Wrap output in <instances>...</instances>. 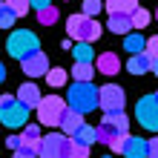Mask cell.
<instances>
[{
  "instance_id": "1",
  "label": "cell",
  "mask_w": 158,
  "mask_h": 158,
  "mask_svg": "<svg viewBox=\"0 0 158 158\" xmlns=\"http://www.w3.org/2000/svg\"><path fill=\"white\" fill-rule=\"evenodd\" d=\"M66 32H69V38L72 40H78V43H95L101 35H104V26H101L95 17H83V15H72L66 17Z\"/></svg>"
},
{
  "instance_id": "2",
  "label": "cell",
  "mask_w": 158,
  "mask_h": 158,
  "mask_svg": "<svg viewBox=\"0 0 158 158\" xmlns=\"http://www.w3.org/2000/svg\"><path fill=\"white\" fill-rule=\"evenodd\" d=\"M98 106V86L95 83H72L69 86V109L86 115Z\"/></svg>"
},
{
  "instance_id": "3",
  "label": "cell",
  "mask_w": 158,
  "mask_h": 158,
  "mask_svg": "<svg viewBox=\"0 0 158 158\" xmlns=\"http://www.w3.org/2000/svg\"><path fill=\"white\" fill-rule=\"evenodd\" d=\"M6 52L12 55L15 60H26L29 55L40 52V43H38V38H35V32L20 29V32H12V35H9V40H6Z\"/></svg>"
},
{
  "instance_id": "4",
  "label": "cell",
  "mask_w": 158,
  "mask_h": 158,
  "mask_svg": "<svg viewBox=\"0 0 158 158\" xmlns=\"http://www.w3.org/2000/svg\"><path fill=\"white\" fill-rule=\"evenodd\" d=\"M35 109H38V121L43 127H58L63 109H66V101L60 95H46V98H40V104Z\"/></svg>"
},
{
  "instance_id": "5",
  "label": "cell",
  "mask_w": 158,
  "mask_h": 158,
  "mask_svg": "<svg viewBox=\"0 0 158 158\" xmlns=\"http://www.w3.org/2000/svg\"><path fill=\"white\" fill-rule=\"evenodd\" d=\"M69 144H72V138L60 135V132L43 135L40 147H38V158H66L69 155Z\"/></svg>"
},
{
  "instance_id": "6",
  "label": "cell",
  "mask_w": 158,
  "mask_h": 158,
  "mask_svg": "<svg viewBox=\"0 0 158 158\" xmlns=\"http://www.w3.org/2000/svg\"><path fill=\"white\" fill-rule=\"evenodd\" d=\"M124 104H127V95H124V89L118 83H106V86L98 89V106L106 115L109 112H124Z\"/></svg>"
},
{
  "instance_id": "7",
  "label": "cell",
  "mask_w": 158,
  "mask_h": 158,
  "mask_svg": "<svg viewBox=\"0 0 158 158\" xmlns=\"http://www.w3.org/2000/svg\"><path fill=\"white\" fill-rule=\"evenodd\" d=\"M135 118H138V124H141L144 129L155 132L158 129V98L155 95H144L135 104Z\"/></svg>"
},
{
  "instance_id": "8",
  "label": "cell",
  "mask_w": 158,
  "mask_h": 158,
  "mask_svg": "<svg viewBox=\"0 0 158 158\" xmlns=\"http://www.w3.org/2000/svg\"><path fill=\"white\" fill-rule=\"evenodd\" d=\"M26 121H29V109H26L23 104L12 101V104L0 106V124H3V127L17 129V127H26Z\"/></svg>"
},
{
  "instance_id": "9",
  "label": "cell",
  "mask_w": 158,
  "mask_h": 158,
  "mask_svg": "<svg viewBox=\"0 0 158 158\" xmlns=\"http://www.w3.org/2000/svg\"><path fill=\"white\" fill-rule=\"evenodd\" d=\"M20 66H23V72L29 78H43L46 72H49L52 66H49V58H46L43 52H35V55H29L26 60H20Z\"/></svg>"
},
{
  "instance_id": "10",
  "label": "cell",
  "mask_w": 158,
  "mask_h": 158,
  "mask_svg": "<svg viewBox=\"0 0 158 158\" xmlns=\"http://www.w3.org/2000/svg\"><path fill=\"white\" fill-rule=\"evenodd\" d=\"M121 155H124V158H147V138L124 135V144H121Z\"/></svg>"
},
{
  "instance_id": "11",
  "label": "cell",
  "mask_w": 158,
  "mask_h": 158,
  "mask_svg": "<svg viewBox=\"0 0 158 158\" xmlns=\"http://www.w3.org/2000/svg\"><path fill=\"white\" fill-rule=\"evenodd\" d=\"M92 66H95V72L112 78V75H118V69H121V58H118L115 52H104V55H98V58H95Z\"/></svg>"
},
{
  "instance_id": "12",
  "label": "cell",
  "mask_w": 158,
  "mask_h": 158,
  "mask_svg": "<svg viewBox=\"0 0 158 158\" xmlns=\"http://www.w3.org/2000/svg\"><path fill=\"white\" fill-rule=\"evenodd\" d=\"M83 124H86V121H83V115L72 112V109H63V115H60V121H58V127L63 129L60 135H66V138H72V135H75Z\"/></svg>"
},
{
  "instance_id": "13",
  "label": "cell",
  "mask_w": 158,
  "mask_h": 158,
  "mask_svg": "<svg viewBox=\"0 0 158 158\" xmlns=\"http://www.w3.org/2000/svg\"><path fill=\"white\" fill-rule=\"evenodd\" d=\"M40 98L43 95H40V89L35 86V83H23V86L17 89V98L15 101H17V104H23L26 109H35V106L40 104Z\"/></svg>"
},
{
  "instance_id": "14",
  "label": "cell",
  "mask_w": 158,
  "mask_h": 158,
  "mask_svg": "<svg viewBox=\"0 0 158 158\" xmlns=\"http://www.w3.org/2000/svg\"><path fill=\"white\" fill-rule=\"evenodd\" d=\"M104 9H106L109 15H127V17H129V15L138 9V0H106Z\"/></svg>"
},
{
  "instance_id": "15",
  "label": "cell",
  "mask_w": 158,
  "mask_h": 158,
  "mask_svg": "<svg viewBox=\"0 0 158 158\" xmlns=\"http://www.w3.org/2000/svg\"><path fill=\"white\" fill-rule=\"evenodd\" d=\"M69 75L75 78V83H92V78H95V66H92V63H75V66L69 69Z\"/></svg>"
},
{
  "instance_id": "16",
  "label": "cell",
  "mask_w": 158,
  "mask_h": 158,
  "mask_svg": "<svg viewBox=\"0 0 158 158\" xmlns=\"http://www.w3.org/2000/svg\"><path fill=\"white\" fill-rule=\"evenodd\" d=\"M104 121L115 129L118 135H129V118L124 112H109V115H104Z\"/></svg>"
},
{
  "instance_id": "17",
  "label": "cell",
  "mask_w": 158,
  "mask_h": 158,
  "mask_svg": "<svg viewBox=\"0 0 158 158\" xmlns=\"http://www.w3.org/2000/svg\"><path fill=\"white\" fill-rule=\"evenodd\" d=\"M109 32L112 35H129L132 32V23H129V17L127 15H109Z\"/></svg>"
},
{
  "instance_id": "18",
  "label": "cell",
  "mask_w": 158,
  "mask_h": 158,
  "mask_svg": "<svg viewBox=\"0 0 158 158\" xmlns=\"http://www.w3.org/2000/svg\"><path fill=\"white\" fill-rule=\"evenodd\" d=\"M152 69V60H147L144 55H132L127 63V72H132V75H144V72Z\"/></svg>"
},
{
  "instance_id": "19",
  "label": "cell",
  "mask_w": 158,
  "mask_h": 158,
  "mask_svg": "<svg viewBox=\"0 0 158 158\" xmlns=\"http://www.w3.org/2000/svg\"><path fill=\"white\" fill-rule=\"evenodd\" d=\"M144 35H138V32H129V35H124V49L129 52V55H141V49H144Z\"/></svg>"
},
{
  "instance_id": "20",
  "label": "cell",
  "mask_w": 158,
  "mask_h": 158,
  "mask_svg": "<svg viewBox=\"0 0 158 158\" xmlns=\"http://www.w3.org/2000/svg\"><path fill=\"white\" fill-rule=\"evenodd\" d=\"M69 52L75 55V63H92L95 60V49H92L89 43H78V46H72Z\"/></svg>"
},
{
  "instance_id": "21",
  "label": "cell",
  "mask_w": 158,
  "mask_h": 158,
  "mask_svg": "<svg viewBox=\"0 0 158 158\" xmlns=\"http://www.w3.org/2000/svg\"><path fill=\"white\" fill-rule=\"evenodd\" d=\"M72 141H75V144H81V147H89V150H92V141H95V129H92L89 124H83L78 132L72 135Z\"/></svg>"
},
{
  "instance_id": "22",
  "label": "cell",
  "mask_w": 158,
  "mask_h": 158,
  "mask_svg": "<svg viewBox=\"0 0 158 158\" xmlns=\"http://www.w3.org/2000/svg\"><path fill=\"white\" fill-rule=\"evenodd\" d=\"M66 75H69L66 69L55 66V69H49V72H46V83H49L52 89H58V86H63V83H66Z\"/></svg>"
},
{
  "instance_id": "23",
  "label": "cell",
  "mask_w": 158,
  "mask_h": 158,
  "mask_svg": "<svg viewBox=\"0 0 158 158\" xmlns=\"http://www.w3.org/2000/svg\"><path fill=\"white\" fill-rule=\"evenodd\" d=\"M58 17H60L58 6H46V9H40V12H38V23H40V26H52V23H58Z\"/></svg>"
},
{
  "instance_id": "24",
  "label": "cell",
  "mask_w": 158,
  "mask_h": 158,
  "mask_svg": "<svg viewBox=\"0 0 158 158\" xmlns=\"http://www.w3.org/2000/svg\"><path fill=\"white\" fill-rule=\"evenodd\" d=\"M150 17H152V15H150V12H147V9H141V6H138V9H135V12H132V15H129V23H132V29L138 32V29H144V26H147V23H150Z\"/></svg>"
},
{
  "instance_id": "25",
  "label": "cell",
  "mask_w": 158,
  "mask_h": 158,
  "mask_svg": "<svg viewBox=\"0 0 158 158\" xmlns=\"http://www.w3.org/2000/svg\"><path fill=\"white\" fill-rule=\"evenodd\" d=\"M3 6L12 12L15 17H23V15H29V0H3Z\"/></svg>"
},
{
  "instance_id": "26",
  "label": "cell",
  "mask_w": 158,
  "mask_h": 158,
  "mask_svg": "<svg viewBox=\"0 0 158 158\" xmlns=\"http://www.w3.org/2000/svg\"><path fill=\"white\" fill-rule=\"evenodd\" d=\"M141 55H144L147 60H158V38H147V40H144Z\"/></svg>"
},
{
  "instance_id": "27",
  "label": "cell",
  "mask_w": 158,
  "mask_h": 158,
  "mask_svg": "<svg viewBox=\"0 0 158 158\" xmlns=\"http://www.w3.org/2000/svg\"><path fill=\"white\" fill-rule=\"evenodd\" d=\"M101 9H104V0H83V17H95Z\"/></svg>"
},
{
  "instance_id": "28",
  "label": "cell",
  "mask_w": 158,
  "mask_h": 158,
  "mask_svg": "<svg viewBox=\"0 0 158 158\" xmlns=\"http://www.w3.org/2000/svg\"><path fill=\"white\" fill-rule=\"evenodd\" d=\"M66 158H89V147H81V144L72 141V144H69V155H66Z\"/></svg>"
},
{
  "instance_id": "29",
  "label": "cell",
  "mask_w": 158,
  "mask_h": 158,
  "mask_svg": "<svg viewBox=\"0 0 158 158\" xmlns=\"http://www.w3.org/2000/svg\"><path fill=\"white\" fill-rule=\"evenodd\" d=\"M15 20H17V17H15L12 12H9L6 6L0 9V29H9V26H15Z\"/></svg>"
},
{
  "instance_id": "30",
  "label": "cell",
  "mask_w": 158,
  "mask_h": 158,
  "mask_svg": "<svg viewBox=\"0 0 158 158\" xmlns=\"http://www.w3.org/2000/svg\"><path fill=\"white\" fill-rule=\"evenodd\" d=\"M147 158H158V138H147Z\"/></svg>"
},
{
  "instance_id": "31",
  "label": "cell",
  "mask_w": 158,
  "mask_h": 158,
  "mask_svg": "<svg viewBox=\"0 0 158 158\" xmlns=\"http://www.w3.org/2000/svg\"><path fill=\"white\" fill-rule=\"evenodd\" d=\"M6 147H9L12 152L20 150V147H23V138H20V135H9V138H6Z\"/></svg>"
},
{
  "instance_id": "32",
  "label": "cell",
  "mask_w": 158,
  "mask_h": 158,
  "mask_svg": "<svg viewBox=\"0 0 158 158\" xmlns=\"http://www.w3.org/2000/svg\"><path fill=\"white\" fill-rule=\"evenodd\" d=\"M15 158H38V152L29 147H20V150H15Z\"/></svg>"
},
{
  "instance_id": "33",
  "label": "cell",
  "mask_w": 158,
  "mask_h": 158,
  "mask_svg": "<svg viewBox=\"0 0 158 158\" xmlns=\"http://www.w3.org/2000/svg\"><path fill=\"white\" fill-rule=\"evenodd\" d=\"M46 6H52V0H29V9H46Z\"/></svg>"
},
{
  "instance_id": "34",
  "label": "cell",
  "mask_w": 158,
  "mask_h": 158,
  "mask_svg": "<svg viewBox=\"0 0 158 158\" xmlns=\"http://www.w3.org/2000/svg\"><path fill=\"white\" fill-rule=\"evenodd\" d=\"M121 144H124V138H118V141H112V144H106V147H109V150H112V155H115V152H121Z\"/></svg>"
},
{
  "instance_id": "35",
  "label": "cell",
  "mask_w": 158,
  "mask_h": 158,
  "mask_svg": "<svg viewBox=\"0 0 158 158\" xmlns=\"http://www.w3.org/2000/svg\"><path fill=\"white\" fill-rule=\"evenodd\" d=\"M15 95H0V106H6V104H12Z\"/></svg>"
},
{
  "instance_id": "36",
  "label": "cell",
  "mask_w": 158,
  "mask_h": 158,
  "mask_svg": "<svg viewBox=\"0 0 158 158\" xmlns=\"http://www.w3.org/2000/svg\"><path fill=\"white\" fill-rule=\"evenodd\" d=\"M3 81H6V66L0 63V83H3Z\"/></svg>"
},
{
  "instance_id": "37",
  "label": "cell",
  "mask_w": 158,
  "mask_h": 158,
  "mask_svg": "<svg viewBox=\"0 0 158 158\" xmlns=\"http://www.w3.org/2000/svg\"><path fill=\"white\" fill-rule=\"evenodd\" d=\"M0 9H3V0H0Z\"/></svg>"
},
{
  "instance_id": "38",
  "label": "cell",
  "mask_w": 158,
  "mask_h": 158,
  "mask_svg": "<svg viewBox=\"0 0 158 158\" xmlns=\"http://www.w3.org/2000/svg\"><path fill=\"white\" fill-rule=\"evenodd\" d=\"M104 158H112V155H104Z\"/></svg>"
}]
</instances>
